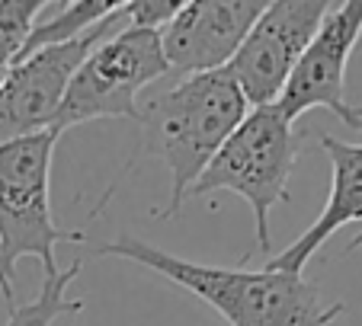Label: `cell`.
<instances>
[{
  "label": "cell",
  "mask_w": 362,
  "mask_h": 326,
  "mask_svg": "<svg viewBox=\"0 0 362 326\" xmlns=\"http://www.w3.org/2000/svg\"><path fill=\"white\" fill-rule=\"evenodd\" d=\"M327 10V0H276L263 7L260 20L225 68L238 80L247 106L260 109L279 102L288 74L311 45Z\"/></svg>",
  "instance_id": "cell-7"
},
{
  "label": "cell",
  "mask_w": 362,
  "mask_h": 326,
  "mask_svg": "<svg viewBox=\"0 0 362 326\" xmlns=\"http://www.w3.org/2000/svg\"><path fill=\"white\" fill-rule=\"evenodd\" d=\"M48 7L52 4L45 0H0V68H10L20 58L35 20Z\"/></svg>",
  "instance_id": "cell-13"
},
{
  "label": "cell",
  "mask_w": 362,
  "mask_h": 326,
  "mask_svg": "<svg viewBox=\"0 0 362 326\" xmlns=\"http://www.w3.org/2000/svg\"><path fill=\"white\" fill-rule=\"evenodd\" d=\"M83 262L74 259L68 269H58L55 275H45L42 282L39 294H35L29 304L23 307H10L7 313V323L4 326H55L58 317H68V313H81L83 310V298L81 301H71L68 298V288L71 282L81 275Z\"/></svg>",
  "instance_id": "cell-12"
},
{
  "label": "cell",
  "mask_w": 362,
  "mask_h": 326,
  "mask_svg": "<svg viewBox=\"0 0 362 326\" xmlns=\"http://www.w3.org/2000/svg\"><path fill=\"white\" fill-rule=\"evenodd\" d=\"M359 246H362V231H359V237H353V240H349V243H346V250H343V253H356V250H359Z\"/></svg>",
  "instance_id": "cell-16"
},
{
  "label": "cell",
  "mask_w": 362,
  "mask_h": 326,
  "mask_svg": "<svg viewBox=\"0 0 362 326\" xmlns=\"http://www.w3.org/2000/svg\"><path fill=\"white\" fill-rule=\"evenodd\" d=\"M321 147L330 157V170H334L327 205H324V211L317 215L315 224L308 227L292 246H286L279 256H269V262L263 269L301 275L305 265L315 259V253L337 231L362 221V144L340 141L330 131H321Z\"/></svg>",
  "instance_id": "cell-10"
},
{
  "label": "cell",
  "mask_w": 362,
  "mask_h": 326,
  "mask_svg": "<svg viewBox=\"0 0 362 326\" xmlns=\"http://www.w3.org/2000/svg\"><path fill=\"white\" fill-rule=\"evenodd\" d=\"M260 0H192L160 29L167 68L177 74H212L231 64L234 52L260 20Z\"/></svg>",
  "instance_id": "cell-9"
},
{
  "label": "cell",
  "mask_w": 362,
  "mask_h": 326,
  "mask_svg": "<svg viewBox=\"0 0 362 326\" xmlns=\"http://www.w3.org/2000/svg\"><path fill=\"white\" fill-rule=\"evenodd\" d=\"M55 144V131L0 144V259L10 279L23 256H35L45 275H55V246L83 243V231H62L52 215Z\"/></svg>",
  "instance_id": "cell-4"
},
{
  "label": "cell",
  "mask_w": 362,
  "mask_h": 326,
  "mask_svg": "<svg viewBox=\"0 0 362 326\" xmlns=\"http://www.w3.org/2000/svg\"><path fill=\"white\" fill-rule=\"evenodd\" d=\"M301 144L305 138L276 106L247 109L244 122L221 144L186 198H202L221 189L238 192L257 221V246L269 253V215L279 202H288V179Z\"/></svg>",
  "instance_id": "cell-3"
},
{
  "label": "cell",
  "mask_w": 362,
  "mask_h": 326,
  "mask_svg": "<svg viewBox=\"0 0 362 326\" xmlns=\"http://www.w3.org/2000/svg\"><path fill=\"white\" fill-rule=\"evenodd\" d=\"M4 74H7V68H0V83H4Z\"/></svg>",
  "instance_id": "cell-17"
},
{
  "label": "cell",
  "mask_w": 362,
  "mask_h": 326,
  "mask_svg": "<svg viewBox=\"0 0 362 326\" xmlns=\"http://www.w3.org/2000/svg\"><path fill=\"white\" fill-rule=\"evenodd\" d=\"M244 116L247 99L228 71L183 77L138 106L144 150L164 160L170 173V198L160 211H154L158 221L180 217L189 189Z\"/></svg>",
  "instance_id": "cell-2"
},
{
  "label": "cell",
  "mask_w": 362,
  "mask_h": 326,
  "mask_svg": "<svg viewBox=\"0 0 362 326\" xmlns=\"http://www.w3.org/2000/svg\"><path fill=\"white\" fill-rule=\"evenodd\" d=\"M122 7L110 20H103L100 26L83 32L81 39L42 48V52L10 64L4 83H0V144L20 141V138L39 135V131H52L64 90H68L74 71L83 64V58L106 35L129 26Z\"/></svg>",
  "instance_id": "cell-6"
},
{
  "label": "cell",
  "mask_w": 362,
  "mask_h": 326,
  "mask_svg": "<svg viewBox=\"0 0 362 326\" xmlns=\"http://www.w3.org/2000/svg\"><path fill=\"white\" fill-rule=\"evenodd\" d=\"M13 282L7 275V269H4V259H0V294H4V301H7V307H13Z\"/></svg>",
  "instance_id": "cell-15"
},
{
  "label": "cell",
  "mask_w": 362,
  "mask_h": 326,
  "mask_svg": "<svg viewBox=\"0 0 362 326\" xmlns=\"http://www.w3.org/2000/svg\"><path fill=\"white\" fill-rule=\"evenodd\" d=\"M183 10V0H125V23L132 29H160L173 20V16Z\"/></svg>",
  "instance_id": "cell-14"
},
{
  "label": "cell",
  "mask_w": 362,
  "mask_h": 326,
  "mask_svg": "<svg viewBox=\"0 0 362 326\" xmlns=\"http://www.w3.org/2000/svg\"><path fill=\"white\" fill-rule=\"evenodd\" d=\"M170 74L154 29H119L106 35L74 71L52 131L58 138L68 128L96 119H138V96L154 80Z\"/></svg>",
  "instance_id": "cell-5"
},
{
  "label": "cell",
  "mask_w": 362,
  "mask_h": 326,
  "mask_svg": "<svg viewBox=\"0 0 362 326\" xmlns=\"http://www.w3.org/2000/svg\"><path fill=\"white\" fill-rule=\"evenodd\" d=\"M362 35V0L330 4L327 16L321 20L311 45L298 58L282 90L279 109L286 122H298L311 109H327L349 125L353 131L362 128V106L346 99V68L349 54Z\"/></svg>",
  "instance_id": "cell-8"
},
{
  "label": "cell",
  "mask_w": 362,
  "mask_h": 326,
  "mask_svg": "<svg viewBox=\"0 0 362 326\" xmlns=\"http://www.w3.org/2000/svg\"><path fill=\"white\" fill-rule=\"evenodd\" d=\"M125 0H71V4H55V16L45 23H35L26 45H23V52H20V58H29V54L42 52V48L81 39L83 32L100 26L103 20H110ZM20 58H16V61H20Z\"/></svg>",
  "instance_id": "cell-11"
},
{
  "label": "cell",
  "mask_w": 362,
  "mask_h": 326,
  "mask_svg": "<svg viewBox=\"0 0 362 326\" xmlns=\"http://www.w3.org/2000/svg\"><path fill=\"white\" fill-rule=\"evenodd\" d=\"M96 256H119L158 272L218 310L228 326H337L343 313V301H324L321 288L305 275L189 262L132 234L103 243Z\"/></svg>",
  "instance_id": "cell-1"
}]
</instances>
